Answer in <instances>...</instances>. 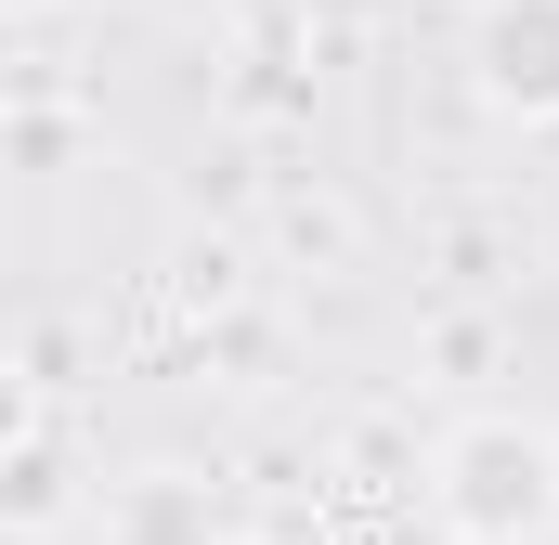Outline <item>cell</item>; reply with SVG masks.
<instances>
[{
  "mask_svg": "<svg viewBox=\"0 0 559 545\" xmlns=\"http://www.w3.org/2000/svg\"><path fill=\"white\" fill-rule=\"evenodd\" d=\"M455 507H468L481 533H508V520H547V441H508V428H481V441L455 455Z\"/></svg>",
  "mask_w": 559,
  "mask_h": 545,
  "instance_id": "obj_1",
  "label": "cell"
},
{
  "mask_svg": "<svg viewBox=\"0 0 559 545\" xmlns=\"http://www.w3.org/2000/svg\"><path fill=\"white\" fill-rule=\"evenodd\" d=\"M495 92L559 105V0H534V13H508V26H495Z\"/></svg>",
  "mask_w": 559,
  "mask_h": 545,
  "instance_id": "obj_2",
  "label": "cell"
}]
</instances>
